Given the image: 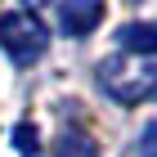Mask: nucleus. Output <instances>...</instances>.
<instances>
[{"mask_svg": "<svg viewBox=\"0 0 157 157\" xmlns=\"http://www.w3.org/2000/svg\"><path fill=\"white\" fill-rule=\"evenodd\" d=\"M99 85L117 103H153L157 99V59L153 54H112L99 63Z\"/></svg>", "mask_w": 157, "mask_h": 157, "instance_id": "obj_1", "label": "nucleus"}, {"mask_svg": "<svg viewBox=\"0 0 157 157\" xmlns=\"http://www.w3.org/2000/svg\"><path fill=\"white\" fill-rule=\"evenodd\" d=\"M0 45H5V54H9L18 67H32V63L45 54V45H49V32H45V23H40V13L27 9V5L5 9L0 13Z\"/></svg>", "mask_w": 157, "mask_h": 157, "instance_id": "obj_2", "label": "nucleus"}, {"mask_svg": "<svg viewBox=\"0 0 157 157\" xmlns=\"http://www.w3.org/2000/svg\"><path fill=\"white\" fill-rule=\"evenodd\" d=\"M103 23V5L99 0H63L59 5V27L63 36H85L90 27Z\"/></svg>", "mask_w": 157, "mask_h": 157, "instance_id": "obj_3", "label": "nucleus"}, {"mask_svg": "<svg viewBox=\"0 0 157 157\" xmlns=\"http://www.w3.org/2000/svg\"><path fill=\"white\" fill-rule=\"evenodd\" d=\"M117 36L130 54H153L157 59V23H126Z\"/></svg>", "mask_w": 157, "mask_h": 157, "instance_id": "obj_4", "label": "nucleus"}, {"mask_svg": "<svg viewBox=\"0 0 157 157\" xmlns=\"http://www.w3.org/2000/svg\"><path fill=\"white\" fill-rule=\"evenodd\" d=\"M54 157H94V139L81 130H63L54 139Z\"/></svg>", "mask_w": 157, "mask_h": 157, "instance_id": "obj_5", "label": "nucleus"}, {"mask_svg": "<svg viewBox=\"0 0 157 157\" xmlns=\"http://www.w3.org/2000/svg\"><path fill=\"white\" fill-rule=\"evenodd\" d=\"M13 144H18V153L23 157H36V126H32V121H23V126H18V130H13Z\"/></svg>", "mask_w": 157, "mask_h": 157, "instance_id": "obj_6", "label": "nucleus"}, {"mask_svg": "<svg viewBox=\"0 0 157 157\" xmlns=\"http://www.w3.org/2000/svg\"><path fill=\"white\" fill-rule=\"evenodd\" d=\"M139 157H157V121H148L139 135Z\"/></svg>", "mask_w": 157, "mask_h": 157, "instance_id": "obj_7", "label": "nucleus"}]
</instances>
